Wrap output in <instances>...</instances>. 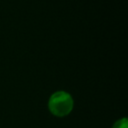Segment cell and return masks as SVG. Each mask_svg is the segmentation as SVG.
<instances>
[{"instance_id": "obj_1", "label": "cell", "mask_w": 128, "mask_h": 128, "mask_svg": "<svg viewBox=\"0 0 128 128\" xmlns=\"http://www.w3.org/2000/svg\"><path fill=\"white\" fill-rule=\"evenodd\" d=\"M73 98L65 91H57L53 93L48 101V108L50 112L58 117L68 115L73 109Z\"/></svg>"}, {"instance_id": "obj_2", "label": "cell", "mask_w": 128, "mask_h": 128, "mask_svg": "<svg viewBox=\"0 0 128 128\" xmlns=\"http://www.w3.org/2000/svg\"><path fill=\"white\" fill-rule=\"evenodd\" d=\"M112 128H128V122L126 118H122L119 119L118 121L115 122V124L113 125Z\"/></svg>"}]
</instances>
